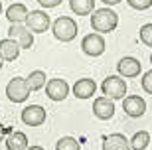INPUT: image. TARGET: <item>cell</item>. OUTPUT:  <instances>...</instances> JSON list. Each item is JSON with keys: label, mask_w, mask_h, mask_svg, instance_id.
I'll list each match as a JSON object with an SVG mask.
<instances>
[{"label": "cell", "mask_w": 152, "mask_h": 150, "mask_svg": "<svg viewBox=\"0 0 152 150\" xmlns=\"http://www.w3.org/2000/svg\"><path fill=\"white\" fill-rule=\"evenodd\" d=\"M95 91H97V85L93 79H79L73 85V95L77 99H89V97L95 95Z\"/></svg>", "instance_id": "cell-14"}, {"label": "cell", "mask_w": 152, "mask_h": 150, "mask_svg": "<svg viewBox=\"0 0 152 150\" xmlns=\"http://www.w3.org/2000/svg\"><path fill=\"white\" fill-rule=\"evenodd\" d=\"M140 42L148 48H152V24H144L140 28Z\"/></svg>", "instance_id": "cell-22"}, {"label": "cell", "mask_w": 152, "mask_h": 150, "mask_svg": "<svg viewBox=\"0 0 152 150\" xmlns=\"http://www.w3.org/2000/svg\"><path fill=\"white\" fill-rule=\"evenodd\" d=\"M103 2H105V4H109V6H115V4H118L121 0H103Z\"/></svg>", "instance_id": "cell-27"}, {"label": "cell", "mask_w": 152, "mask_h": 150, "mask_svg": "<svg viewBox=\"0 0 152 150\" xmlns=\"http://www.w3.org/2000/svg\"><path fill=\"white\" fill-rule=\"evenodd\" d=\"M140 83H142V89L146 91L148 95H152V69L142 75V81H140Z\"/></svg>", "instance_id": "cell-24"}, {"label": "cell", "mask_w": 152, "mask_h": 150, "mask_svg": "<svg viewBox=\"0 0 152 150\" xmlns=\"http://www.w3.org/2000/svg\"><path fill=\"white\" fill-rule=\"evenodd\" d=\"M18 56H20V45L14 40L10 38L0 40V57H2V61H14Z\"/></svg>", "instance_id": "cell-15"}, {"label": "cell", "mask_w": 152, "mask_h": 150, "mask_svg": "<svg viewBox=\"0 0 152 150\" xmlns=\"http://www.w3.org/2000/svg\"><path fill=\"white\" fill-rule=\"evenodd\" d=\"M6 95H8V99L14 101V103H24V101L30 97V89H28L26 79L24 77L10 79V83L6 85Z\"/></svg>", "instance_id": "cell-4"}, {"label": "cell", "mask_w": 152, "mask_h": 150, "mask_svg": "<svg viewBox=\"0 0 152 150\" xmlns=\"http://www.w3.org/2000/svg\"><path fill=\"white\" fill-rule=\"evenodd\" d=\"M69 6L77 16H87L95 10V0H69Z\"/></svg>", "instance_id": "cell-18"}, {"label": "cell", "mask_w": 152, "mask_h": 150, "mask_svg": "<svg viewBox=\"0 0 152 150\" xmlns=\"http://www.w3.org/2000/svg\"><path fill=\"white\" fill-rule=\"evenodd\" d=\"M22 121L28 127H39L45 122V109L39 105H30L22 111Z\"/></svg>", "instance_id": "cell-9"}, {"label": "cell", "mask_w": 152, "mask_h": 150, "mask_svg": "<svg viewBox=\"0 0 152 150\" xmlns=\"http://www.w3.org/2000/svg\"><path fill=\"white\" fill-rule=\"evenodd\" d=\"M26 24H28V30L32 34H44L48 32L51 22H50V16L44 10H32L26 16Z\"/></svg>", "instance_id": "cell-6"}, {"label": "cell", "mask_w": 152, "mask_h": 150, "mask_svg": "<svg viewBox=\"0 0 152 150\" xmlns=\"http://www.w3.org/2000/svg\"><path fill=\"white\" fill-rule=\"evenodd\" d=\"M26 150H44L42 146H30V148H26Z\"/></svg>", "instance_id": "cell-28"}, {"label": "cell", "mask_w": 152, "mask_h": 150, "mask_svg": "<svg viewBox=\"0 0 152 150\" xmlns=\"http://www.w3.org/2000/svg\"><path fill=\"white\" fill-rule=\"evenodd\" d=\"M26 16H28V8L24 4H12L8 10H6V18L10 20L12 24H22V22H26Z\"/></svg>", "instance_id": "cell-17"}, {"label": "cell", "mask_w": 152, "mask_h": 150, "mask_svg": "<svg viewBox=\"0 0 152 150\" xmlns=\"http://www.w3.org/2000/svg\"><path fill=\"white\" fill-rule=\"evenodd\" d=\"M0 69H2V57H0Z\"/></svg>", "instance_id": "cell-29"}, {"label": "cell", "mask_w": 152, "mask_h": 150, "mask_svg": "<svg viewBox=\"0 0 152 150\" xmlns=\"http://www.w3.org/2000/svg\"><path fill=\"white\" fill-rule=\"evenodd\" d=\"M129 2L130 8H134V10H146L152 6V0H126Z\"/></svg>", "instance_id": "cell-23"}, {"label": "cell", "mask_w": 152, "mask_h": 150, "mask_svg": "<svg viewBox=\"0 0 152 150\" xmlns=\"http://www.w3.org/2000/svg\"><path fill=\"white\" fill-rule=\"evenodd\" d=\"M4 132H6V127H2V124H0V142L4 140Z\"/></svg>", "instance_id": "cell-26"}, {"label": "cell", "mask_w": 152, "mask_h": 150, "mask_svg": "<svg viewBox=\"0 0 152 150\" xmlns=\"http://www.w3.org/2000/svg\"><path fill=\"white\" fill-rule=\"evenodd\" d=\"M129 142H130V150H146V146L150 144V134L146 130H138Z\"/></svg>", "instance_id": "cell-20"}, {"label": "cell", "mask_w": 152, "mask_h": 150, "mask_svg": "<svg viewBox=\"0 0 152 150\" xmlns=\"http://www.w3.org/2000/svg\"><path fill=\"white\" fill-rule=\"evenodd\" d=\"M81 48H83V51L87 53V56L91 57H97L101 56L103 51H105V40H103L101 34H87L83 40H81Z\"/></svg>", "instance_id": "cell-7"}, {"label": "cell", "mask_w": 152, "mask_h": 150, "mask_svg": "<svg viewBox=\"0 0 152 150\" xmlns=\"http://www.w3.org/2000/svg\"><path fill=\"white\" fill-rule=\"evenodd\" d=\"M26 83H28L30 91H39L45 85V73L42 71V69H36V71H32L28 77H26Z\"/></svg>", "instance_id": "cell-19"}, {"label": "cell", "mask_w": 152, "mask_h": 150, "mask_svg": "<svg viewBox=\"0 0 152 150\" xmlns=\"http://www.w3.org/2000/svg\"><path fill=\"white\" fill-rule=\"evenodd\" d=\"M38 2L44 6V8H56V6L61 4V0H38Z\"/></svg>", "instance_id": "cell-25"}, {"label": "cell", "mask_w": 152, "mask_h": 150, "mask_svg": "<svg viewBox=\"0 0 152 150\" xmlns=\"http://www.w3.org/2000/svg\"><path fill=\"white\" fill-rule=\"evenodd\" d=\"M0 14H2V2H0Z\"/></svg>", "instance_id": "cell-30"}, {"label": "cell", "mask_w": 152, "mask_h": 150, "mask_svg": "<svg viewBox=\"0 0 152 150\" xmlns=\"http://www.w3.org/2000/svg\"><path fill=\"white\" fill-rule=\"evenodd\" d=\"M103 150H130V142L129 138L121 132L109 134L103 140Z\"/></svg>", "instance_id": "cell-13"}, {"label": "cell", "mask_w": 152, "mask_h": 150, "mask_svg": "<svg viewBox=\"0 0 152 150\" xmlns=\"http://www.w3.org/2000/svg\"><path fill=\"white\" fill-rule=\"evenodd\" d=\"M8 38L14 40L20 45V50H30L34 45V34L22 24H12L10 30H8Z\"/></svg>", "instance_id": "cell-5"}, {"label": "cell", "mask_w": 152, "mask_h": 150, "mask_svg": "<svg viewBox=\"0 0 152 150\" xmlns=\"http://www.w3.org/2000/svg\"><path fill=\"white\" fill-rule=\"evenodd\" d=\"M101 91L109 99H123L126 95V81L121 75H109L101 85Z\"/></svg>", "instance_id": "cell-3"}, {"label": "cell", "mask_w": 152, "mask_h": 150, "mask_svg": "<svg viewBox=\"0 0 152 150\" xmlns=\"http://www.w3.org/2000/svg\"><path fill=\"white\" fill-rule=\"evenodd\" d=\"M6 148L8 150H26L28 148V136L20 130H14V132L6 138Z\"/></svg>", "instance_id": "cell-16"}, {"label": "cell", "mask_w": 152, "mask_h": 150, "mask_svg": "<svg viewBox=\"0 0 152 150\" xmlns=\"http://www.w3.org/2000/svg\"><path fill=\"white\" fill-rule=\"evenodd\" d=\"M51 32L59 42H71L77 36V24L73 18L69 16H59L56 22L51 24Z\"/></svg>", "instance_id": "cell-2"}, {"label": "cell", "mask_w": 152, "mask_h": 150, "mask_svg": "<svg viewBox=\"0 0 152 150\" xmlns=\"http://www.w3.org/2000/svg\"><path fill=\"white\" fill-rule=\"evenodd\" d=\"M56 150H81V146L73 136H63V138L57 140Z\"/></svg>", "instance_id": "cell-21"}, {"label": "cell", "mask_w": 152, "mask_h": 150, "mask_svg": "<svg viewBox=\"0 0 152 150\" xmlns=\"http://www.w3.org/2000/svg\"><path fill=\"white\" fill-rule=\"evenodd\" d=\"M118 26V16L117 12L109 10V8H101V10H93L91 16V28L97 34H109Z\"/></svg>", "instance_id": "cell-1"}, {"label": "cell", "mask_w": 152, "mask_h": 150, "mask_svg": "<svg viewBox=\"0 0 152 150\" xmlns=\"http://www.w3.org/2000/svg\"><path fill=\"white\" fill-rule=\"evenodd\" d=\"M117 69L121 77H136V75H140V61L134 57H123L117 63Z\"/></svg>", "instance_id": "cell-12"}, {"label": "cell", "mask_w": 152, "mask_h": 150, "mask_svg": "<svg viewBox=\"0 0 152 150\" xmlns=\"http://www.w3.org/2000/svg\"><path fill=\"white\" fill-rule=\"evenodd\" d=\"M93 115L101 121H109L115 115V103L109 97H97L93 103Z\"/></svg>", "instance_id": "cell-10"}, {"label": "cell", "mask_w": 152, "mask_h": 150, "mask_svg": "<svg viewBox=\"0 0 152 150\" xmlns=\"http://www.w3.org/2000/svg\"><path fill=\"white\" fill-rule=\"evenodd\" d=\"M150 63H152V53H150Z\"/></svg>", "instance_id": "cell-31"}, {"label": "cell", "mask_w": 152, "mask_h": 150, "mask_svg": "<svg viewBox=\"0 0 152 150\" xmlns=\"http://www.w3.org/2000/svg\"><path fill=\"white\" fill-rule=\"evenodd\" d=\"M123 109L129 117L136 119V117H142V115L146 113V103H144V99L138 97V95H130V97H124Z\"/></svg>", "instance_id": "cell-11"}, {"label": "cell", "mask_w": 152, "mask_h": 150, "mask_svg": "<svg viewBox=\"0 0 152 150\" xmlns=\"http://www.w3.org/2000/svg\"><path fill=\"white\" fill-rule=\"evenodd\" d=\"M45 93L51 101H63L69 95V85L65 79H50L45 83Z\"/></svg>", "instance_id": "cell-8"}]
</instances>
